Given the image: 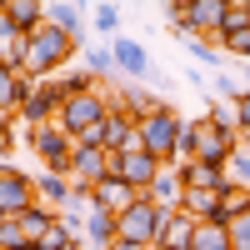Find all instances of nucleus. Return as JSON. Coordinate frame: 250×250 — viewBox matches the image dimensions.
Instances as JSON below:
<instances>
[{
  "label": "nucleus",
  "mask_w": 250,
  "mask_h": 250,
  "mask_svg": "<svg viewBox=\"0 0 250 250\" xmlns=\"http://www.w3.org/2000/svg\"><path fill=\"white\" fill-rule=\"evenodd\" d=\"M70 60H75V40L65 30H55V25H40L30 40H25V75L35 80H60L70 70Z\"/></svg>",
  "instance_id": "1"
},
{
  "label": "nucleus",
  "mask_w": 250,
  "mask_h": 250,
  "mask_svg": "<svg viewBox=\"0 0 250 250\" xmlns=\"http://www.w3.org/2000/svg\"><path fill=\"white\" fill-rule=\"evenodd\" d=\"M180 130H185V120H180V110L175 105H165V110H155L150 120H140V150H150L165 170H170V160H175V140H180Z\"/></svg>",
  "instance_id": "2"
},
{
  "label": "nucleus",
  "mask_w": 250,
  "mask_h": 250,
  "mask_svg": "<svg viewBox=\"0 0 250 250\" xmlns=\"http://www.w3.org/2000/svg\"><path fill=\"white\" fill-rule=\"evenodd\" d=\"M165 215L170 210H160V205L150 200V195H140L130 210L120 215V240H130V245H160V230H165Z\"/></svg>",
  "instance_id": "3"
},
{
  "label": "nucleus",
  "mask_w": 250,
  "mask_h": 250,
  "mask_svg": "<svg viewBox=\"0 0 250 250\" xmlns=\"http://www.w3.org/2000/svg\"><path fill=\"white\" fill-rule=\"evenodd\" d=\"M105 115H110V105H105V90H95V95H70L65 105H60L55 125H60V130H65L70 140H80L85 130L105 125Z\"/></svg>",
  "instance_id": "4"
},
{
  "label": "nucleus",
  "mask_w": 250,
  "mask_h": 250,
  "mask_svg": "<svg viewBox=\"0 0 250 250\" xmlns=\"http://www.w3.org/2000/svg\"><path fill=\"white\" fill-rule=\"evenodd\" d=\"M25 145L35 150V160L55 175H70V155H75V140L60 130V125H40V130H25Z\"/></svg>",
  "instance_id": "5"
},
{
  "label": "nucleus",
  "mask_w": 250,
  "mask_h": 250,
  "mask_svg": "<svg viewBox=\"0 0 250 250\" xmlns=\"http://www.w3.org/2000/svg\"><path fill=\"white\" fill-rule=\"evenodd\" d=\"M190 140H195V160L205 165H225L235 155V145H240V130H230V125H210V120H190Z\"/></svg>",
  "instance_id": "6"
},
{
  "label": "nucleus",
  "mask_w": 250,
  "mask_h": 250,
  "mask_svg": "<svg viewBox=\"0 0 250 250\" xmlns=\"http://www.w3.org/2000/svg\"><path fill=\"white\" fill-rule=\"evenodd\" d=\"M60 105H65V90H60V80H40L35 95L20 105V125L25 130H40V125H55Z\"/></svg>",
  "instance_id": "7"
},
{
  "label": "nucleus",
  "mask_w": 250,
  "mask_h": 250,
  "mask_svg": "<svg viewBox=\"0 0 250 250\" xmlns=\"http://www.w3.org/2000/svg\"><path fill=\"white\" fill-rule=\"evenodd\" d=\"M160 170H165V165H160L150 150H125V155H115V175H120L125 185H135L140 195L160 180Z\"/></svg>",
  "instance_id": "8"
},
{
  "label": "nucleus",
  "mask_w": 250,
  "mask_h": 250,
  "mask_svg": "<svg viewBox=\"0 0 250 250\" xmlns=\"http://www.w3.org/2000/svg\"><path fill=\"white\" fill-rule=\"evenodd\" d=\"M25 205H35V175L15 170V165H0V210L20 215Z\"/></svg>",
  "instance_id": "9"
},
{
  "label": "nucleus",
  "mask_w": 250,
  "mask_h": 250,
  "mask_svg": "<svg viewBox=\"0 0 250 250\" xmlns=\"http://www.w3.org/2000/svg\"><path fill=\"white\" fill-rule=\"evenodd\" d=\"M135 200H140V190H135V185H125L120 175H105V180L95 185V210H110V215H125V210H130Z\"/></svg>",
  "instance_id": "10"
},
{
  "label": "nucleus",
  "mask_w": 250,
  "mask_h": 250,
  "mask_svg": "<svg viewBox=\"0 0 250 250\" xmlns=\"http://www.w3.org/2000/svg\"><path fill=\"white\" fill-rule=\"evenodd\" d=\"M105 150H110V155L140 150V125L125 115V110H110V115H105Z\"/></svg>",
  "instance_id": "11"
},
{
  "label": "nucleus",
  "mask_w": 250,
  "mask_h": 250,
  "mask_svg": "<svg viewBox=\"0 0 250 250\" xmlns=\"http://www.w3.org/2000/svg\"><path fill=\"white\" fill-rule=\"evenodd\" d=\"M180 185H185V190H215V195H220L230 180H225V165L190 160V165H180Z\"/></svg>",
  "instance_id": "12"
},
{
  "label": "nucleus",
  "mask_w": 250,
  "mask_h": 250,
  "mask_svg": "<svg viewBox=\"0 0 250 250\" xmlns=\"http://www.w3.org/2000/svg\"><path fill=\"white\" fill-rule=\"evenodd\" d=\"M70 195H75L70 175H55V170H40V175H35V200H40V205H50L55 215L65 210V200H70Z\"/></svg>",
  "instance_id": "13"
},
{
  "label": "nucleus",
  "mask_w": 250,
  "mask_h": 250,
  "mask_svg": "<svg viewBox=\"0 0 250 250\" xmlns=\"http://www.w3.org/2000/svg\"><path fill=\"white\" fill-rule=\"evenodd\" d=\"M85 245H95V250H110L115 240H120V215H110V210H90L85 215V235H80Z\"/></svg>",
  "instance_id": "14"
},
{
  "label": "nucleus",
  "mask_w": 250,
  "mask_h": 250,
  "mask_svg": "<svg viewBox=\"0 0 250 250\" xmlns=\"http://www.w3.org/2000/svg\"><path fill=\"white\" fill-rule=\"evenodd\" d=\"M195 230H200V220L170 210V215H165V230H160V245H165V250H190V245H195Z\"/></svg>",
  "instance_id": "15"
},
{
  "label": "nucleus",
  "mask_w": 250,
  "mask_h": 250,
  "mask_svg": "<svg viewBox=\"0 0 250 250\" xmlns=\"http://www.w3.org/2000/svg\"><path fill=\"white\" fill-rule=\"evenodd\" d=\"M110 50H115V70H125V75H145L150 70V55H145V45L140 40H110Z\"/></svg>",
  "instance_id": "16"
},
{
  "label": "nucleus",
  "mask_w": 250,
  "mask_h": 250,
  "mask_svg": "<svg viewBox=\"0 0 250 250\" xmlns=\"http://www.w3.org/2000/svg\"><path fill=\"white\" fill-rule=\"evenodd\" d=\"M10 220H20V230H25V240L35 245V240L45 235V230H50V225H55L60 215L50 210V205H40V200H35V205H25V210H20V215H10Z\"/></svg>",
  "instance_id": "17"
},
{
  "label": "nucleus",
  "mask_w": 250,
  "mask_h": 250,
  "mask_svg": "<svg viewBox=\"0 0 250 250\" xmlns=\"http://www.w3.org/2000/svg\"><path fill=\"white\" fill-rule=\"evenodd\" d=\"M5 10H10L20 35H35L40 25H45V5H40V0H5Z\"/></svg>",
  "instance_id": "18"
},
{
  "label": "nucleus",
  "mask_w": 250,
  "mask_h": 250,
  "mask_svg": "<svg viewBox=\"0 0 250 250\" xmlns=\"http://www.w3.org/2000/svg\"><path fill=\"white\" fill-rule=\"evenodd\" d=\"M145 195H150V200L160 205V210H180V195H185V185H180V170H160V180H155Z\"/></svg>",
  "instance_id": "19"
},
{
  "label": "nucleus",
  "mask_w": 250,
  "mask_h": 250,
  "mask_svg": "<svg viewBox=\"0 0 250 250\" xmlns=\"http://www.w3.org/2000/svg\"><path fill=\"white\" fill-rule=\"evenodd\" d=\"M85 10L80 5H70V0H55V5H45V25H55V30H65L70 40L80 35V25H85V20H80Z\"/></svg>",
  "instance_id": "20"
},
{
  "label": "nucleus",
  "mask_w": 250,
  "mask_h": 250,
  "mask_svg": "<svg viewBox=\"0 0 250 250\" xmlns=\"http://www.w3.org/2000/svg\"><path fill=\"white\" fill-rule=\"evenodd\" d=\"M190 250H230V225H225V220H205L195 230V245Z\"/></svg>",
  "instance_id": "21"
},
{
  "label": "nucleus",
  "mask_w": 250,
  "mask_h": 250,
  "mask_svg": "<svg viewBox=\"0 0 250 250\" xmlns=\"http://www.w3.org/2000/svg\"><path fill=\"white\" fill-rule=\"evenodd\" d=\"M60 90H65V100H70V95H95V90H100V80H95L85 65H70L65 75H60Z\"/></svg>",
  "instance_id": "22"
},
{
  "label": "nucleus",
  "mask_w": 250,
  "mask_h": 250,
  "mask_svg": "<svg viewBox=\"0 0 250 250\" xmlns=\"http://www.w3.org/2000/svg\"><path fill=\"white\" fill-rule=\"evenodd\" d=\"M220 215L225 220L250 215V190H245V185H225V190H220Z\"/></svg>",
  "instance_id": "23"
},
{
  "label": "nucleus",
  "mask_w": 250,
  "mask_h": 250,
  "mask_svg": "<svg viewBox=\"0 0 250 250\" xmlns=\"http://www.w3.org/2000/svg\"><path fill=\"white\" fill-rule=\"evenodd\" d=\"M90 25L105 35V45L120 40V5H110V0H105V5H95V10H90Z\"/></svg>",
  "instance_id": "24"
},
{
  "label": "nucleus",
  "mask_w": 250,
  "mask_h": 250,
  "mask_svg": "<svg viewBox=\"0 0 250 250\" xmlns=\"http://www.w3.org/2000/svg\"><path fill=\"white\" fill-rule=\"evenodd\" d=\"M70 245H85V240H80V235H70L65 225H60V220H55L50 230H45V235L35 240V250H70Z\"/></svg>",
  "instance_id": "25"
},
{
  "label": "nucleus",
  "mask_w": 250,
  "mask_h": 250,
  "mask_svg": "<svg viewBox=\"0 0 250 250\" xmlns=\"http://www.w3.org/2000/svg\"><path fill=\"white\" fill-rule=\"evenodd\" d=\"M85 70H90L95 80H105V75L115 70V50H110V45H95V50L85 55Z\"/></svg>",
  "instance_id": "26"
},
{
  "label": "nucleus",
  "mask_w": 250,
  "mask_h": 250,
  "mask_svg": "<svg viewBox=\"0 0 250 250\" xmlns=\"http://www.w3.org/2000/svg\"><path fill=\"white\" fill-rule=\"evenodd\" d=\"M225 180H230V185H245V190H250V155L240 150V145H235V155L225 160Z\"/></svg>",
  "instance_id": "27"
},
{
  "label": "nucleus",
  "mask_w": 250,
  "mask_h": 250,
  "mask_svg": "<svg viewBox=\"0 0 250 250\" xmlns=\"http://www.w3.org/2000/svg\"><path fill=\"white\" fill-rule=\"evenodd\" d=\"M15 85H20V75L10 65H0V115H15Z\"/></svg>",
  "instance_id": "28"
},
{
  "label": "nucleus",
  "mask_w": 250,
  "mask_h": 250,
  "mask_svg": "<svg viewBox=\"0 0 250 250\" xmlns=\"http://www.w3.org/2000/svg\"><path fill=\"white\" fill-rule=\"evenodd\" d=\"M0 250H35V245L25 240V230H20V220H5V225H0Z\"/></svg>",
  "instance_id": "29"
},
{
  "label": "nucleus",
  "mask_w": 250,
  "mask_h": 250,
  "mask_svg": "<svg viewBox=\"0 0 250 250\" xmlns=\"http://www.w3.org/2000/svg\"><path fill=\"white\" fill-rule=\"evenodd\" d=\"M230 105H235V130H240V135H250V90H240Z\"/></svg>",
  "instance_id": "30"
},
{
  "label": "nucleus",
  "mask_w": 250,
  "mask_h": 250,
  "mask_svg": "<svg viewBox=\"0 0 250 250\" xmlns=\"http://www.w3.org/2000/svg\"><path fill=\"white\" fill-rule=\"evenodd\" d=\"M10 150H15V115H0V165Z\"/></svg>",
  "instance_id": "31"
},
{
  "label": "nucleus",
  "mask_w": 250,
  "mask_h": 250,
  "mask_svg": "<svg viewBox=\"0 0 250 250\" xmlns=\"http://www.w3.org/2000/svg\"><path fill=\"white\" fill-rule=\"evenodd\" d=\"M230 250H250V215L230 220Z\"/></svg>",
  "instance_id": "32"
},
{
  "label": "nucleus",
  "mask_w": 250,
  "mask_h": 250,
  "mask_svg": "<svg viewBox=\"0 0 250 250\" xmlns=\"http://www.w3.org/2000/svg\"><path fill=\"white\" fill-rule=\"evenodd\" d=\"M220 50H230V55H245V65H250V30L230 35V40H220Z\"/></svg>",
  "instance_id": "33"
},
{
  "label": "nucleus",
  "mask_w": 250,
  "mask_h": 250,
  "mask_svg": "<svg viewBox=\"0 0 250 250\" xmlns=\"http://www.w3.org/2000/svg\"><path fill=\"white\" fill-rule=\"evenodd\" d=\"M190 55H195V60H205V65H220V55H215L210 40H190Z\"/></svg>",
  "instance_id": "34"
},
{
  "label": "nucleus",
  "mask_w": 250,
  "mask_h": 250,
  "mask_svg": "<svg viewBox=\"0 0 250 250\" xmlns=\"http://www.w3.org/2000/svg\"><path fill=\"white\" fill-rule=\"evenodd\" d=\"M110 250H150V245H130V240H115Z\"/></svg>",
  "instance_id": "35"
},
{
  "label": "nucleus",
  "mask_w": 250,
  "mask_h": 250,
  "mask_svg": "<svg viewBox=\"0 0 250 250\" xmlns=\"http://www.w3.org/2000/svg\"><path fill=\"white\" fill-rule=\"evenodd\" d=\"M240 150H245V155H250V135H240Z\"/></svg>",
  "instance_id": "36"
},
{
  "label": "nucleus",
  "mask_w": 250,
  "mask_h": 250,
  "mask_svg": "<svg viewBox=\"0 0 250 250\" xmlns=\"http://www.w3.org/2000/svg\"><path fill=\"white\" fill-rule=\"evenodd\" d=\"M245 90H250V65H245Z\"/></svg>",
  "instance_id": "37"
},
{
  "label": "nucleus",
  "mask_w": 250,
  "mask_h": 250,
  "mask_svg": "<svg viewBox=\"0 0 250 250\" xmlns=\"http://www.w3.org/2000/svg\"><path fill=\"white\" fill-rule=\"evenodd\" d=\"M5 220H10V215H5V210H0V225H5Z\"/></svg>",
  "instance_id": "38"
},
{
  "label": "nucleus",
  "mask_w": 250,
  "mask_h": 250,
  "mask_svg": "<svg viewBox=\"0 0 250 250\" xmlns=\"http://www.w3.org/2000/svg\"><path fill=\"white\" fill-rule=\"evenodd\" d=\"M245 10H250V0H245Z\"/></svg>",
  "instance_id": "39"
},
{
  "label": "nucleus",
  "mask_w": 250,
  "mask_h": 250,
  "mask_svg": "<svg viewBox=\"0 0 250 250\" xmlns=\"http://www.w3.org/2000/svg\"><path fill=\"white\" fill-rule=\"evenodd\" d=\"M85 250H95V245H85Z\"/></svg>",
  "instance_id": "40"
},
{
  "label": "nucleus",
  "mask_w": 250,
  "mask_h": 250,
  "mask_svg": "<svg viewBox=\"0 0 250 250\" xmlns=\"http://www.w3.org/2000/svg\"><path fill=\"white\" fill-rule=\"evenodd\" d=\"M155 250H165V245H155Z\"/></svg>",
  "instance_id": "41"
}]
</instances>
